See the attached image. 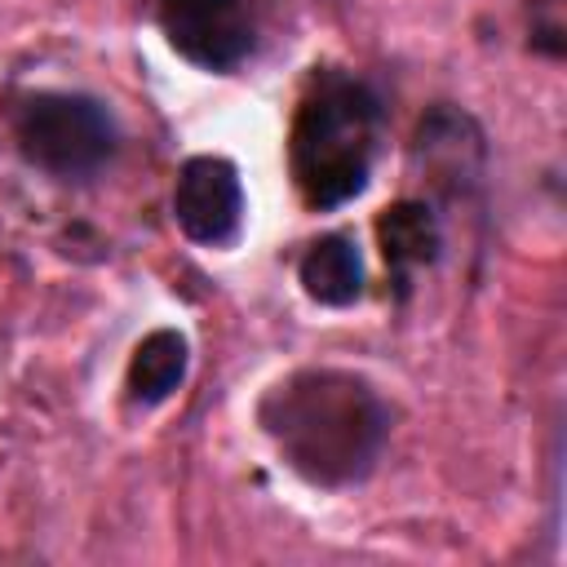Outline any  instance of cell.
Masks as SVG:
<instances>
[{
  "label": "cell",
  "instance_id": "cell-1",
  "mask_svg": "<svg viewBox=\"0 0 567 567\" xmlns=\"http://www.w3.org/2000/svg\"><path fill=\"white\" fill-rule=\"evenodd\" d=\"M257 421L284 465L310 487L363 483L390 439V408L346 368H301L266 390Z\"/></svg>",
  "mask_w": 567,
  "mask_h": 567
},
{
  "label": "cell",
  "instance_id": "cell-2",
  "mask_svg": "<svg viewBox=\"0 0 567 567\" xmlns=\"http://www.w3.org/2000/svg\"><path fill=\"white\" fill-rule=\"evenodd\" d=\"M381 97L346 75V71H323L315 75L310 93L297 106L292 120V177L297 190L310 208H341L354 195H363L377 146H381Z\"/></svg>",
  "mask_w": 567,
  "mask_h": 567
},
{
  "label": "cell",
  "instance_id": "cell-3",
  "mask_svg": "<svg viewBox=\"0 0 567 567\" xmlns=\"http://www.w3.org/2000/svg\"><path fill=\"white\" fill-rule=\"evenodd\" d=\"M13 137L27 164L53 177H89L115 155V120L89 93H35L18 106Z\"/></svg>",
  "mask_w": 567,
  "mask_h": 567
},
{
  "label": "cell",
  "instance_id": "cell-4",
  "mask_svg": "<svg viewBox=\"0 0 567 567\" xmlns=\"http://www.w3.org/2000/svg\"><path fill=\"white\" fill-rule=\"evenodd\" d=\"M159 27L168 44L204 71H235L252 53L244 0H159Z\"/></svg>",
  "mask_w": 567,
  "mask_h": 567
},
{
  "label": "cell",
  "instance_id": "cell-5",
  "mask_svg": "<svg viewBox=\"0 0 567 567\" xmlns=\"http://www.w3.org/2000/svg\"><path fill=\"white\" fill-rule=\"evenodd\" d=\"M173 221L186 239L221 248L244 226V182L239 168L221 155H195L182 164L173 186Z\"/></svg>",
  "mask_w": 567,
  "mask_h": 567
},
{
  "label": "cell",
  "instance_id": "cell-6",
  "mask_svg": "<svg viewBox=\"0 0 567 567\" xmlns=\"http://www.w3.org/2000/svg\"><path fill=\"white\" fill-rule=\"evenodd\" d=\"M377 239H381V257L399 284V292H408L412 275L439 261L443 235H439V217L425 199H399L377 217Z\"/></svg>",
  "mask_w": 567,
  "mask_h": 567
},
{
  "label": "cell",
  "instance_id": "cell-7",
  "mask_svg": "<svg viewBox=\"0 0 567 567\" xmlns=\"http://www.w3.org/2000/svg\"><path fill=\"white\" fill-rule=\"evenodd\" d=\"M301 288L310 301L319 306H354L359 292H363V257H359V244L350 235H323L306 248L301 257Z\"/></svg>",
  "mask_w": 567,
  "mask_h": 567
},
{
  "label": "cell",
  "instance_id": "cell-8",
  "mask_svg": "<svg viewBox=\"0 0 567 567\" xmlns=\"http://www.w3.org/2000/svg\"><path fill=\"white\" fill-rule=\"evenodd\" d=\"M186 363H190V346L177 328H155L137 341L133 359H128V399L142 408L164 403L182 381H186Z\"/></svg>",
  "mask_w": 567,
  "mask_h": 567
}]
</instances>
